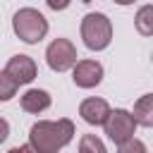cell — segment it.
I'll use <instances>...</instances> for the list:
<instances>
[{
	"instance_id": "obj_1",
	"label": "cell",
	"mask_w": 153,
	"mask_h": 153,
	"mask_svg": "<svg viewBox=\"0 0 153 153\" xmlns=\"http://www.w3.org/2000/svg\"><path fill=\"white\" fill-rule=\"evenodd\" d=\"M74 139V124L67 117L53 120H38L29 129V146L38 153H60L69 141Z\"/></svg>"
},
{
	"instance_id": "obj_2",
	"label": "cell",
	"mask_w": 153,
	"mask_h": 153,
	"mask_svg": "<svg viewBox=\"0 0 153 153\" xmlns=\"http://www.w3.org/2000/svg\"><path fill=\"white\" fill-rule=\"evenodd\" d=\"M12 29H14V33L24 43L33 45V43H38V41L45 38V33H48V19L38 10H33V7H22L12 17Z\"/></svg>"
},
{
	"instance_id": "obj_3",
	"label": "cell",
	"mask_w": 153,
	"mask_h": 153,
	"mask_svg": "<svg viewBox=\"0 0 153 153\" xmlns=\"http://www.w3.org/2000/svg\"><path fill=\"white\" fill-rule=\"evenodd\" d=\"M81 38L88 50H105L112 41V24L103 12H88L81 19Z\"/></svg>"
},
{
	"instance_id": "obj_4",
	"label": "cell",
	"mask_w": 153,
	"mask_h": 153,
	"mask_svg": "<svg viewBox=\"0 0 153 153\" xmlns=\"http://www.w3.org/2000/svg\"><path fill=\"white\" fill-rule=\"evenodd\" d=\"M45 62L53 72H67L76 62V48L69 38H55L45 48Z\"/></svg>"
},
{
	"instance_id": "obj_5",
	"label": "cell",
	"mask_w": 153,
	"mask_h": 153,
	"mask_svg": "<svg viewBox=\"0 0 153 153\" xmlns=\"http://www.w3.org/2000/svg\"><path fill=\"white\" fill-rule=\"evenodd\" d=\"M105 134H108V139L110 141H115L117 146L120 143H124V141H129V139H134V129H136V122H134V117H131V112H127V110H110V115H108V120H105Z\"/></svg>"
},
{
	"instance_id": "obj_6",
	"label": "cell",
	"mask_w": 153,
	"mask_h": 153,
	"mask_svg": "<svg viewBox=\"0 0 153 153\" xmlns=\"http://www.w3.org/2000/svg\"><path fill=\"white\" fill-rule=\"evenodd\" d=\"M5 72L14 79V84H17V86H22V84H31V81L36 79L38 67H36L33 57H29V55H22V53H19V55H12V57H10V62H7Z\"/></svg>"
},
{
	"instance_id": "obj_7",
	"label": "cell",
	"mask_w": 153,
	"mask_h": 153,
	"mask_svg": "<svg viewBox=\"0 0 153 153\" xmlns=\"http://www.w3.org/2000/svg\"><path fill=\"white\" fill-rule=\"evenodd\" d=\"M72 79L79 88H93L103 81V65L96 60H79L74 62Z\"/></svg>"
},
{
	"instance_id": "obj_8",
	"label": "cell",
	"mask_w": 153,
	"mask_h": 153,
	"mask_svg": "<svg viewBox=\"0 0 153 153\" xmlns=\"http://www.w3.org/2000/svg\"><path fill=\"white\" fill-rule=\"evenodd\" d=\"M79 115H81L84 122H88L93 127H100V124H105V120L110 115V105H108L105 98H86L79 105Z\"/></svg>"
},
{
	"instance_id": "obj_9",
	"label": "cell",
	"mask_w": 153,
	"mask_h": 153,
	"mask_svg": "<svg viewBox=\"0 0 153 153\" xmlns=\"http://www.w3.org/2000/svg\"><path fill=\"white\" fill-rule=\"evenodd\" d=\"M22 110L24 112H33V115H38V112H43V110H48L50 108V93L48 91H43V88H29L24 96H22Z\"/></svg>"
},
{
	"instance_id": "obj_10",
	"label": "cell",
	"mask_w": 153,
	"mask_h": 153,
	"mask_svg": "<svg viewBox=\"0 0 153 153\" xmlns=\"http://www.w3.org/2000/svg\"><path fill=\"white\" fill-rule=\"evenodd\" d=\"M134 122L141 127H153V96L146 93L134 103V112H131Z\"/></svg>"
},
{
	"instance_id": "obj_11",
	"label": "cell",
	"mask_w": 153,
	"mask_h": 153,
	"mask_svg": "<svg viewBox=\"0 0 153 153\" xmlns=\"http://www.w3.org/2000/svg\"><path fill=\"white\" fill-rule=\"evenodd\" d=\"M134 24H136V31H139L141 36H151V33H153V5H143V7L136 12Z\"/></svg>"
},
{
	"instance_id": "obj_12",
	"label": "cell",
	"mask_w": 153,
	"mask_h": 153,
	"mask_svg": "<svg viewBox=\"0 0 153 153\" xmlns=\"http://www.w3.org/2000/svg\"><path fill=\"white\" fill-rule=\"evenodd\" d=\"M79 153H108V148L96 134H84L79 141Z\"/></svg>"
},
{
	"instance_id": "obj_13",
	"label": "cell",
	"mask_w": 153,
	"mask_h": 153,
	"mask_svg": "<svg viewBox=\"0 0 153 153\" xmlns=\"http://www.w3.org/2000/svg\"><path fill=\"white\" fill-rule=\"evenodd\" d=\"M17 84H14V79L7 74V72H0V103H7V100H12L14 96H17Z\"/></svg>"
},
{
	"instance_id": "obj_14",
	"label": "cell",
	"mask_w": 153,
	"mask_h": 153,
	"mask_svg": "<svg viewBox=\"0 0 153 153\" xmlns=\"http://www.w3.org/2000/svg\"><path fill=\"white\" fill-rule=\"evenodd\" d=\"M117 153H148V151H146V143H143V141H139V139H129V141L120 143Z\"/></svg>"
},
{
	"instance_id": "obj_15",
	"label": "cell",
	"mask_w": 153,
	"mask_h": 153,
	"mask_svg": "<svg viewBox=\"0 0 153 153\" xmlns=\"http://www.w3.org/2000/svg\"><path fill=\"white\" fill-rule=\"evenodd\" d=\"M69 2H72V0H45V5H48L50 10H55V12L67 10V7H69Z\"/></svg>"
},
{
	"instance_id": "obj_16",
	"label": "cell",
	"mask_w": 153,
	"mask_h": 153,
	"mask_svg": "<svg viewBox=\"0 0 153 153\" xmlns=\"http://www.w3.org/2000/svg\"><path fill=\"white\" fill-rule=\"evenodd\" d=\"M7 136H10V124H7L5 117H0V143H2Z\"/></svg>"
},
{
	"instance_id": "obj_17",
	"label": "cell",
	"mask_w": 153,
	"mask_h": 153,
	"mask_svg": "<svg viewBox=\"0 0 153 153\" xmlns=\"http://www.w3.org/2000/svg\"><path fill=\"white\" fill-rule=\"evenodd\" d=\"M22 151H24V153H38V151H36V148H31L29 143H26V146H22Z\"/></svg>"
},
{
	"instance_id": "obj_18",
	"label": "cell",
	"mask_w": 153,
	"mask_h": 153,
	"mask_svg": "<svg viewBox=\"0 0 153 153\" xmlns=\"http://www.w3.org/2000/svg\"><path fill=\"white\" fill-rule=\"evenodd\" d=\"M115 2H117V5H131L134 0H115Z\"/></svg>"
},
{
	"instance_id": "obj_19",
	"label": "cell",
	"mask_w": 153,
	"mask_h": 153,
	"mask_svg": "<svg viewBox=\"0 0 153 153\" xmlns=\"http://www.w3.org/2000/svg\"><path fill=\"white\" fill-rule=\"evenodd\" d=\"M7 153H24V151H22V146H17V148H10Z\"/></svg>"
},
{
	"instance_id": "obj_20",
	"label": "cell",
	"mask_w": 153,
	"mask_h": 153,
	"mask_svg": "<svg viewBox=\"0 0 153 153\" xmlns=\"http://www.w3.org/2000/svg\"><path fill=\"white\" fill-rule=\"evenodd\" d=\"M81 2H91V0H81Z\"/></svg>"
}]
</instances>
